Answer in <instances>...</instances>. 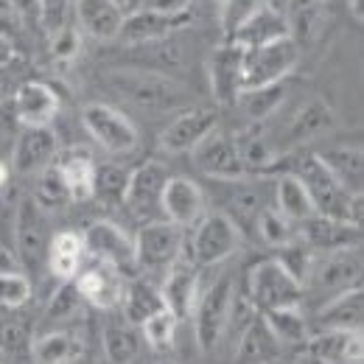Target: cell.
<instances>
[{"mask_svg": "<svg viewBox=\"0 0 364 364\" xmlns=\"http://www.w3.org/2000/svg\"><path fill=\"white\" fill-rule=\"evenodd\" d=\"M274 160L286 163V166H274L269 174H280V171L294 174L306 185L317 216L362 228V196L348 193L339 182L331 177V171L319 163V157L314 151H286V157H274Z\"/></svg>", "mask_w": 364, "mask_h": 364, "instance_id": "cell-1", "label": "cell"}, {"mask_svg": "<svg viewBox=\"0 0 364 364\" xmlns=\"http://www.w3.org/2000/svg\"><path fill=\"white\" fill-rule=\"evenodd\" d=\"M107 87L118 92L124 101L151 112H171L191 104L188 87L174 76L143 70V68H121L107 73Z\"/></svg>", "mask_w": 364, "mask_h": 364, "instance_id": "cell-2", "label": "cell"}, {"mask_svg": "<svg viewBox=\"0 0 364 364\" xmlns=\"http://www.w3.org/2000/svg\"><path fill=\"white\" fill-rule=\"evenodd\" d=\"M362 286V250H336V252H314L309 277L303 283V306L314 303L317 311L322 303L333 300L336 294Z\"/></svg>", "mask_w": 364, "mask_h": 364, "instance_id": "cell-3", "label": "cell"}, {"mask_svg": "<svg viewBox=\"0 0 364 364\" xmlns=\"http://www.w3.org/2000/svg\"><path fill=\"white\" fill-rule=\"evenodd\" d=\"M241 297L250 303L255 314H267L277 309H303V286L272 255L250 267Z\"/></svg>", "mask_w": 364, "mask_h": 364, "instance_id": "cell-4", "label": "cell"}, {"mask_svg": "<svg viewBox=\"0 0 364 364\" xmlns=\"http://www.w3.org/2000/svg\"><path fill=\"white\" fill-rule=\"evenodd\" d=\"M232 306H235V283L230 274L216 277L205 291H199L191 317H193V336L202 353H213L219 348L232 317Z\"/></svg>", "mask_w": 364, "mask_h": 364, "instance_id": "cell-5", "label": "cell"}, {"mask_svg": "<svg viewBox=\"0 0 364 364\" xmlns=\"http://www.w3.org/2000/svg\"><path fill=\"white\" fill-rule=\"evenodd\" d=\"M300 56L303 50L291 37L244 50V90L283 85V79L291 76V70L300 65Z\"/></svg>", "mask_w": 364, "mask_h": 364, "instance_id": "cell-6", "label": "cell"}, {"mask_svg": "<svg viewBox=\"0 0 364 364\" xmlns=\"http://www.w3.org/2000/svg\"><path fill=\"white\" fill-rule=\"evenodd\" d=\"M244 241V232L235 228V222L222 210H208L191 235V261L202 267H216L232 258Z\"/></svg>", "mask_w": 364, "mask_h": 364, "instance_id": "cell-7", "label": "cell"}, {"mask_svg": "<svg viewBox=\"0 0 364 364\" xmlns=\"http://www.w3.org/2000/svg\"><path fill=\"white\" fill-rule=\"evenodd\" d=\"M182 247H185V230L157 219V222H146L137 230L132 238V250H135V267L143 272H166L174 261L182 258Z\"/></svg>", "mask_w": 364, "mask_h": 364, "instance_id": "cell-8", "label": "cell"}, {"mask_svg": "<svg viewBox=\"0 0 364 364\" xmlns=\"http://www.w3.org/2000/svg\"><path fill=\"white\" fill-rule=\"evenodd\" d=\"M82 124L87 129V135L107 151V154H129L137 149V127L115 107L109 104H101V101H92L85 104L82 109Z\"/></svg>", "mask_w": 364, "mask_h": 364, "instance_id": "cell-9", "label": "cell"}, {"mask_svg": "<svg viewBox=\"0 0 364 364\" xmlns=\"http://www.w3.org/2000/svg\"><path fill=\"white\" fill-rule=\"evenodd\" d=\"M48 244H50V228H48L46 210L34 202V196H23L14 210V247H17V261L28 269L37 272L46 264Z\"/></svg>", "mask_w": 364, "mask_h": 364, "instance_id": "cell-10", "label": "cell"}, {"mask_svg": "<svg viewBox=\"0 0 364 364\" xmlns=\"http://www.w3.org/2000/svg\"><path fill=\"white\" fill-rule=\"evenodd\" d=\"M168 177H171V171L157 160H146L137 168H132L129 182H127V193H124V205L129 208V213L137 219L157 222L154 216H163L160 202H163V191H166Z\"/></svg>", "mask_w": 364, "mask_h": 364, "instance_id": "cell-11", "label": "cell"}, {"mask_svg": "<svg viewBox=\"0 0 364 364\" xmlns=\"http://www.w3.org/2000/svg\"><path fill=\"white\" fill-rule=\"evenodd\" d=\"M85 255H90L95 264L115 267L118 272L127 274V269H135V250L127 230L118 228L115 222L98 219L82 232Z\"/></svg>", "mask_w": 364, "mask_h": 364, "instance_id": "cell-12", "label": "cell"}, {"mask_svg": "<svg viewBox=\"0 0 364 364\" xmlns=\"http://www.w3.org/2000/svg\"><path fill=\"white\" fill-rule=\"evenodd\" d=\"M191 157H193V166L202 174H208L210 180L216 182H238L250 177L247 168H244V160L238 154L235 140L230 135H225V132H219V129L205 137L191 151Z\"/></svg>", "mask_w": 364, "mask_h": 364, "instance_id": "cell-13", "label": "cell"}, {"mask_svg": "<svg viewBox=\"0 0 364 364\" xmlns=\"http://www.w3.org/2000/svg\"><path fill=\"white\" fill-rule=\"evenodd\" d=\"M193 23V11H185V14H163L151 6H140L137 11L124 17V26H121V34L118 40L127 43V46H149V43H160V40H168L174 31H180L185 26Z\"/></svg>", "mask_w": 364, "mask_h": 364, "instance_id": "cell-14", "label": "cell"}, {"mask_svg": "<svg viewBox=\"0 0 364 364\" xmlns=\"http://www.w3.org/2000/svg\"><path fill=\"white\" fill-rule=\"evenodd\" d=\"M219 129V112L210 107H191L163 129L160 149L166 154H191L210 132Z\"/></svg>", "mask_w": 364, "mask_h": 364, "instance_id": "cell-15", "label": "cell"}, {"mask_svg": "<svg viewBox=\"0 0 364 364\" xmlns=\"http://www.w3.org/2000/svg\"><path fill=\"white\" fill-rule=\"evenodd\" d=\"M208 79L219 107H235L244 92V48L222 43L208 59Z\"/></svg>", "mask_w": 364, "mask_h": 364, "instance_id": "cell-16", "label": "cell"}, {"mask_svg": "<svg viewBox=\"0 0 364 364\" xmlns=\"http://www.w3.org/2000/svg\"><path fill=\"white\" fill-rule=\"evenodd\" d=\"M163 219L177 225V228H193L205 213H208V196L202 191V185L191 177H168L166 191H163V202H160Z\"/></svg>", "mask_w": 364, "mask_h": 364, "instance_id": "cell-17", "label": "cell"}, {"mask_svg": "<svg viewBox=\"0 0 364 364\" xmlns=\"http://www.w3.org/2000/svg\"><path fill=\"white\" fill-rule=\"evenodd\" d=\"M73 286L87 306L101 309V311H112L124 300L127 274L118 272L115 267H107V264H92L73 277Z\"/></svg>", "mask_w": 364, "mask_h": 364, "instance_id": "cell-18", "label": "cell"}, {"mask_svg": "<svg viewBox=\"0 0 364 364\" xmlns=\"http://www.w3.org/2000/svg\"><path fill=\"white\" fill-rule=\"evenodd\" d=\"M11 109L20 127H50L53 118L59 115V92L48 82L28 79L14 90Z\"/></svg>", "mask_w": 364, "mask_h": 364, "instance_id": "cell-19", "label": "cell"}, {"mask_svg": "<svg viewBox=\"0 0 364 364\" xmlns=\"http://www.w3.org/2000/svg\"><path fill=\"white\" fill-rule=\"evenodd\" d=\"M306 359L311 364H362V331H317L306 339Z\"/></svg>", "mask_w": 364, "mask_h": 364, "instance_id": "cell-20", "label": "cell"}, {"mask_svg": "<svg viewBox=\"0 0 364 364\" xmlns=\"http://www.w3.org/2000/svg\"><path fill=\"white\" fill-rule=\"evenodd\" d=\"M160 297H163V306L177 319L191 317V311L196 306V297H199V267L185 255L180 261H174L166 269Z\"/></svg>", "mask_w": 364, "mask_h": 364, "instance_id": "cell-21", "label": "cell"}, {"mask_svg": "<svg viewBox=\"0 0 364 364\" xmlns=\"http://www.w3.org/2000/svg\"><path fill=\"white\" fill-rule=\"evenodd\" d=\"M59 151V137L53 132V127H23V132L17 135L14 151H11V163L17 174H40L53 163Z\"/></svg>", "mask_w": 364, "mask_h": 364, "instance_id": "cell-22", "label": "cell"}, {"mask_svg": "<svg viewBox=\"0 0 364 364\" xmlns=\"http://www.w3.org/2000/svg\"><path fill=\"white\" fill-rule=\"evenodd\" d=\"M297 238H303L317 255L322 252H336V250H350L362 244V228L345 225V222H333L325 216H311L303 225H297Z\"/></svg>", "mask_w": 364, "mask_h": 364, "instance_id": "cell-23", "label": "cell"}, {"mask_svg": "<svg viewBox=\"0 0 364 364\" xmlns=\"http://www.w3.org/2000/svg\"><path fill=\"white\" fill-rule=\"evenodd\" d=\"M333 109H331V104L328 101H322V98H311L309 104H303L294 115H291V121L286 124V129H283V149L286 151H291L294 146H303V143H309V140H314V137L325 135L331 127H333Z\"/></svg>", "mask_w": 364, "mask_h": 364, "instance_id": "cell-24", "label": "cell"}, {"mask_svg": "<svg viewBox=\"0 0 364 364\" xmlns=\"http://www.w3.org/2000/svg\"><path fill=\"white\" fill-rule=\"evenodd\" d=\"M319 157V163L331 171V177L339 182L348 193L353 196H362L364 193V151L362 146H350V143H342V146H328L325 151H314Z\"/></svg>", "mask_w": 364, "mask_h": 364, "instance_id": "cell-25", "label": "cell"}, {"mask_svg": "<svg viewBox=\"0 0 364 364\" xmlns=\"http://www.w3.org/2000/svg\"><path fill=\"white\" fill-rule=\"evenodd\" d=\"M53 166L59 168L62 180L68 185L70 202H87L92 199V174H95V160L87 149L82 146H68L59 149L53 157Z\"/></svg>", "mask_w": 364, "mask_h": 364, "instance_id": "cell-26", "label": "cell"}, {"mask_svg": "<svg viewBox=\"0 0 364 364\" xmlns=\"http://www.w3.org/2000/svg\"><path fill=\"white\" fill-rule=\"evenodd\" d=\"M283 356V345L277 342L267 319L261 314L250 319L238 336V348H235V362L238 364H272L274 359Z\"/></svg>", "mask_w": 364, "mask_h": 364, "instance_id": "cell-27", "label": "cell"}, {"mask_svg": "<svg viewBox=\"0 0 364 364\" xmlns=\"http://www.w3.org/2000/svg\"><path fill=\"white\" fill-rule=\"evenodd\" d=\"M319 331H362L364 319V291L362 286L336 294L314 311Z\"/></svg>", "mask_w": 364, "mask_h": 364, "instance_id": "cell-28", "label": "cell"}, {"mask_svg": "<svg viewBox=\"0 0 364 364\" xmlns=\"http://www.w3.org/2000/svg\"><path fill=\"white\" fill-rule=\"evenodd\" d=\"M225 185H230V193H228V199H225L222 213H228L241 232L255 230V222H258L261 210L269 208V202H267V196H264V185L247 182V180L225 182Z\"/></svg>", "mask_w": 364, "mask_h": 364, "instance_id": "cell-29", "label": "cell"}, {"mask_svg": "<svg viewBox=\"0 0 364 364\" xmlns=\"http://www.w3.org/2000/svg\"><path fill=\"white\" fill-rule=\"evenodd\" d=\"M85 356V342L79 333L68 328L46 331L31 342V362L34 364H79Z\"/></svg>", "mask_w": 364, "mask_h": 364, "instance_id": "cell-30", "label": "cell"}, {"mask_svg": "<svg viewBox=\"0 0 364 364\" xmlns=\"http://www.w3.org/2000/svg\"><path fill=\"white\" fill-rule=\"evenodd\" d=\"M85 244H82V232L76 230H62L56 235H50L48 244L46 264L50 274L59 283H70L76 274L82 272V261H85Z\"/></svg>", "mask_w": 364, "mask_h": 364, "instance_id": "cell-31", "label": "cell"}, {"mask_svg": "<svg viewBox=\"0 0 364 364\" xmlns=\"http://www.w3.org/2000/svg\"><path fill=\"white\" fill-rule=\"evenodd\" d=\"M272 196H274V210L289 219L294 228L303 225L306 219L314 216V205H311V196L306 191V185L297 180L294 174H274V185H272Z\"/></svg>", "mask_w": 364, "mask_h": 364, "instance_id": "cell-32", "label": "cell"}, {"mask_svg": "<svg viewBox=\"0 0 364 364\" xmlns=\"http://www.w3.org/2000/svg\"><path fill=\"white\" fill-rule=\"evenodd\" d=\"M76 17L82 31H87L101 43L118 40L124 26V14L112 6V0H76Z\"/></svg>", "mask_w": 364, "mask_h": 364, "instance_id": "cell-33", "label": "cell"}, {"mask_svg": "<svg viewBox=\"0 0 364 364\" xmlns=\"http://www.w3.org/2000/svg\"><path fill=\"white\" fill-rule=\"evenodd\" d=\"M280 37H289V23H286V14L277 11L272 3L255 17L250 20L230 43H235L238 48L250 50V48H258V46H267V43H274Z\"/></svg>", "mask_w": 364, "mask_h": 364, "instance_id": "cell-34", "label": "cell"}, {"mask_svg": "<svg viewBox=\"0 0 364 364\" xmlns=\"http://www.w3.org/2000/svg\"><path fill=\"white\" fill-rule=\"evenodd\" d=\"M143 339L135 325L124 322H107L101 331V350L109 364H132L140 356Z\"/></svg>", "mask_w": 364, "mask_h": 364, "instance_id": "cell-35", "label": "cell"}, {"mask_svg": "<svg viewBox=\"0 0 364 364\" xmlns=\"http://www.w3.org/2000/svg\"><path fill=\"white\" fill-rule=\"evenodd\" d=\"M121 309H124V319L137 328V325H143L151 314L163 311L166 306H163V297H160V289H157V286H151V283L143 280V277H135V280H129L127 289H124Z\"/></svg>", "mask_w": 364, "mask_h": 364, "instance_id": "cell-36", "label": "cell"}, {"mask_svg": "<svg viewBox=\"0 0 364 364\" xmlns=\"http://www.w3.org/2000/svg\"><path fill=\"white\" fill-rule=\"evenodd\" d=\"M267 6H269V0H216L222 40L230 43L250 20H255Z\"/></svg>", "mask_w": 364, "mask_h": 364, "instance_id": "cell-37", "label": "cell"}, {"mask_svg": "<svg viewBox=\"0 0 364 364\" xmlns=\"http://www.w3.org/2000/svg\"><path fill=\"white\" fill-rule=\"evenodd\" d=\"M232 140H235V146H238V154H241V160H244L247 174H269L277 151H274V146L267 137L261 135L258 129H250V132L232 137Z\"/></svg>", "mask_w": 364, "mask_h": 364, "instance_id": "cell-38", "label": "cell"}, {"mask_svg": "<svg viewBox=\"0 0 364 364\" xmlns=\"http://www.w3.org/2000/svg\"><path fill=\"white\" fill-rule=\"evenodd\" d=\"M267 319L269 331L277 336V342L286 348V345H306V339L311 336L309 333V319L303 314V309H277V311H267L261 314Z\"/></svg>", "mask_w": 364, "mask_h": 364, "instance_id": "cell-39", "label": "cell"}, {"mask_svg": "<svg viewBox=\"0 0 364 364\" xmlns=\"http://www.w3.org/2000/svg\"><path fill=\"white\" fill-rule=\"evenodd\" d=\"M286 101V87L283 85H269V87H258V90H244L238 98V107L244 109V115L252 124H261L267 118H272L274 112L283 107Z\"/></svg>", "mask_w": 364, "mask_h": 364, "instance_id": "cell-40", "label": "cell"}, {"mask_svg": "<svg viewBox=\"0 0 364 364\" xmlns=\"http://www.w3.org/2000/svg\"><path fill=\"white\" fill-rule=\"evenodd\" d=\"M127 182H129V171H127L124 166H115V163L95 166V174H92V196L101 199L104 205H124Z\"/></svg>", "mask_w": 364, "mask_h": 364, "instance_id": "cell-41", "label": "cell"}, {"mask_svg": "<svg viewBox=\"0 0 364 364\" xmlns=\"http://www.w3.org/2000/svg\"><path fill=\"white\" fill-rule=\"evenodd\" d=\"M177 322H180V319L174 317L168 309H163V311L151 314L143 325H137V331H140V339H143L151 350H157V353H168V350L174 348Z\"/></svg>", "mask_w": 364, "mask_h": 364, "instance_id": "cell-42", "label": "cell"}, {"mask_svg": "<svg viewBox=\"0 0 364 364\" xmlns=\"http://www.w3.org/2000/svg\"><path fill=\"white\" fill-rule=\"evenodd\" d=\"M272 258L303 286L306 277H309V269H311V261H314V250L303 238H291L289 244H283V247L274 250Z\"/></svg>", "mask_w": 364, "mask_h": 364, "instance_id": "cell-43", "label": "cell"}, {"mask_svg": "<svg viewBox=\"0 0 364 364\" xmlns=\"http://www.w3.org/2000/svg\"><path fill=\"white\" fill-rule=\"evenodd\" d=\"M34 202L43 208V210H53V208H65L70 205V193H68V185L62 180L59 168L50 163L48 168H43L37 174V191H34Z\"/></svg>", "mask_w": 364, "mask_h": 364, "instance_id": "cell-44", "label": "cell"}, {"mask_svg": "<svg viewBox=\"0 0 364 364\" xmlns=\"http://www.w3.org/2000/svg\"><path fill=\"white\" fill-rule=\"evenodd\" d=\"M255 230H258L261 241L269 244L272 250L283 247V244H289L291 238H297V228H294L289 219H283L272 205L261 210V216H258V222H255Z\"/></svg>", "mask_w": 364, "mask_h": 364, "instance_id": "cell-45", "label": "cell"}, {"mask_svg": "<svg viewBox=\"0 0 364 364\" xmlns=\"http://www.w3.org/2000/svg\"><path fill=\"white\" fill-rule=\"evenodd\" d=\"M85 300L79 297L73 280L70 283H59V289L50 294L46 306V314H43V322H62V319H73L79 311H82Z\"/></svg>", "mask_w": 364, "mask_h": 364, "instance_id": "cell-46", "label": "cell"}, {"mask_svg": "<svg viewBox=\"0 0 364 364\" xmlns=\"http://www.w3.org/2000/svg\"><path fill=\"white\" fill-rule=\"evenodd\" d=\"M31 294H34V283L26 272H17V269L0 272V306L3 309H20L31 300Z\"/></svg>", "mask_w": 364, "mask_h": 364, "instance_id": "cell-47", "label": "cell"}, {"mask_svg": "<svg viewBox=\"0 0 364 364\" xmlns=\"http://www.w3.org/2000/svg\"><path fill=\"white\" fill-rule=\"evenodd\" d=\"M31 328L20 319H11L6 325H0V353L3 356H31Z\"/></svg>", "mask_w": 364, "mask_h": 364, "instance_id": "cell-48", "label": "cell"}, {"mask_svg": "<svg viewBox=\"0 0 364 364\" xmlns=\"http://www.w3.org/2000/svg\"><path fill=\"white\" fill-rule=\"evenodd\" d=\"M82 34H79V28H73V26H62L56 34H50V53L59 59V62H73L79 53H82Z\"/></svg>", "mask_w": 364, "mask_h": 364, "instance_id": "cell-49", "label": "cell"}, {"mask_svg": "<svg viewBox=\"0 0 364 364\" xmlns=\"http://www.w3.org/2000/svg\"><path fill=\"white\" fill-rule=\"evenodd\" d=\"M65 14H68V0H43V20L40 26L46 28V34H56L65 26Z\"/></svg>", "mask_w": 364, "mask_h": 364, "instance_id": "cell-50", "label": "cell"}, {"mask_svg": "<svg viewBox=\"0 0 364 364\" xmlns=\"http://www.w3.org/2000/svg\"><path fill=\"white\" fill-rule=\"evenodd\" d=\"M9 6L14 9V14L26 26H40V20H43V0H9Z\"/></svg>", "mask_w": 364, "mask_h": 364, "instance_id": "cell-51", "label": "cell"}, {"mask_svg": "<svg viewBox=\"0 0 364 364\" xmlns=\"http://www.w3.org/2000/svg\"><path fill=\"white\" fill-rule=\"evenodd\" d=\"M193 0H151V9L163 11V14H185L191 11Z\"/></svg>", "mask_w": 364, "mask_h": 364, "instance_id": "cell-52", "label": "cell"}, {"mask_svg": "<svg viewBox=\"0 0 364 364\" xmlns=\"http://www.w3.org/2000/svg\"><path fill=\"white\" fill-rule=\"evenodd\" d=\"M14 59H17V48H14V43H11L6 34H0V70L9 68Z\"/></svg>", "mask_w": 364, "mask_h": 364, "instance_id": "cell-53", "label": "cell"}, {"mask_svg": "<svg viewBox=\"0 0 364 364\" xmlns=\"http://www.w3.org/2000/svg\"><path fill=\"white\" fill-rule=\"evenodd\" d=\"M348 3V11H350V17L362 26L364 23V0H345Z\"/></svg>", "mask_w": 364, "mask_h": 364, "instance_id": "cell-54", "label": "cell"}, {"mask_svg": "<svg viewBox=\"0 0 364 364\" xmlns=\"http://www.w3.org/2000/svg\"><path fill=\"white\" fill-rule=\"evenodd\" d=\"M9 269H14V261H11V255L0 247V272H9Z\"/></svg>", "mask_w": 364, "mask_h": 364, "instance_id": "cell-55", "label": "cell"}, {"mask_svg": "<svg viewBox=\"0 0 364 364\" xmlns=\"http://www.w3.org/2000/svg\"><path fill=\"white\" fill-rule=\"evenodd\" d=\"M9 177H11V168L0 160V188H6V182H9Z\"/></svg>", "mask_w": 364, "mask_h": 364, "instance_id": "cell-56", "label": "cell"}, {"mask_svg": "<svg viewBox=\"0 0 364 364\" xmlns=\"http://www.w3.org/2000/svg\"><path fill=\"white\" fill-rule=\"evenodd\" d=\"M193 3H202V6H210V3H216V0H193Z\"/></svg>", "mask_w": 364, "mask_h": 364, "instance_id": "cell-57", "label": "cell"}, {"mask_svg": "<svg viewBox=\"0 0 364 364\" xmlns=\"http://www.w3.org/2000/svg\"><path fill=\"white\" fill-rule=\"evenodd\" d=\"M157 364H177V362H174V359H160Z\"/></svg>", "mask_w": 364, "mask_h": 364, "instance_id": "cell-58", "label": "cell"}, {"mask_svg": "<svg viewBox=\"0 0 364 364\" xmlns=\"http://www.w3.org/2000/svg\"><path fill=\"white\" fill-rule=\"evenodd\" d=\"M0 364H6V356H3V353H0Z\"/></svg>", "mask_w": 364, "mask_h": 364, "instance_id": "cell-59", "label": "cell"}, {"mask_svg": "<svg viewBox=\"0 0 364 364\" xmlns=\"http://www.w3.org/2000/svg\"><path fill=\"white\" fill-rule=\"evenodd\" d=\"M297 364H311V362H309V359H306V362H297Z\"/></svg>", "mask_w": 364, "mask_h": 364, "instance_id": "cell-60", "label": "cell"}]
</instances>
